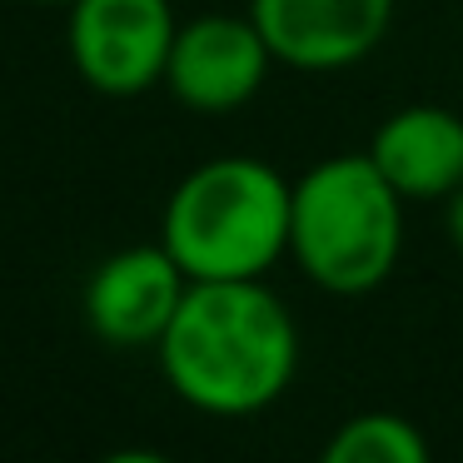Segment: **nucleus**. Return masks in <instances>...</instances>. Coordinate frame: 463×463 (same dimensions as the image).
<instances>
[{
	"label": "nucleus",
	"mask_w": 463,
	"mask_h": 463,
	"mask_svg": "<svg viewBox=\"0 0 463 463\" xmlns=\"http://www.w3.org/2000/svg\"><path fill=\"white\" fill-rule=\"evenodd\" d=\"M155 359L180 403L250 419L294 389L299 324L264 279H190Z\"/></svg>",
	"instance_id": "f257e3e1"
},
{
	"label": "nucleus",
	"mask_w": 463,
	"mask_h": 463,
	"mask_svg": "<svg viewBox=\"0 0 463 463\" xmlns=\"http://www.w3.org/2000/svg\"><path fill=\"white\" fill-rule=\"evenodd\" d=\"M403 204L369 150L329 155L289 190V260L339 299L379 289L403 254Z\"/></svg>",
	"instance_id": "f03ea898"
},
{
	"label": "nucleus",
	"mask_w": 463,
	"mask_h": 463,
	"mask_svg": "<svg viewBox=\"0 0 463 463\" xmlns=\"http://www.w3.org/2000/svg\"><path fill=\"white\" fill-rule=\"evenodd\" d=\"M289 190L254 155L204 160L165 200L160 244L190 279H264L289 260Z\"/></svg>",
	"instance_id": "7ed1b4c3"
},
{
	"label": "nucleus",
	"mask_w": 463,
	"mask_h": 463,
	"mask_svg": "<svg viewBox=\"0 0 463 463\" xmlns=\"http://www.w3.org/2000/svg\"><path fill=\"white\" fill-rule=\"evenodd\" d=\"M175 5L170 0H71V65L100 95H145L165 85L175 45Z\"/></svg>",
	"instance_id": "20e7f679"
},
{
	"label": "nucleus",
	"mask_w": 463,
	"mask_h": 463,
	"mask_svg": "<svg viewBox=\"0 0 463 463\" xmlns=\"http://www.w3.org/2000/svg\"><path fill=\"white\" fill-rule=\"evenodd\" d=\"M274 51L260 35V25L230 11H210L180 21L165 65V90L194 115H234L264 90L274 71Z\"/></svg>",
	"instance_id": "39448f33"
},
{
	"label": "nucleus",
	"mask_w": 463,
	"mask_h": 463,
	"mask_svg": "<svg viewBox=\"0 0 463 463\" xmlns=\"http://www.w3.org/2000/svg\"><path fill=\"white\" fill-rule=\"evenodd\" d=\"M190 274L160 240L115 250L85 279V324L110 349H155L180 309Z\"/></svg>",
	"instance_id": "423d86ee"
},
{
	"label": "nucleus",
	"mask_w": 463,
	"mask_h": 463,
	"mask_svg": "<svg viewBox=\"0 0 463 463\" xmlns=\"http://www.w3.org/2000/svg\"><path fill=\"white\" fill-rule=\"evenodd\" d=\"M250 21L279 65L299 75H334L383 45L393 0H250Z\"/></svg>",
	"instance_id": "0eeeda50"
},
{
	"label": "nucleus",
	"mask_w": 463,
	"mask_h": 463,
	"mask_svg": "<svg viewBox=\"0 0 463 463\" xmlns=\"http://www.w3.org/2000/svg\"><path fill=\"white\" fill-rule=\"evenodd\" d=\"M364 150L409 204H443L463 184V115L443 105H403L383 115Z\"/></svg>",
	"instance_id": "6e6552de"
},
{
	"label": "nucleus",
	"mask_w": 463,
	"mask_h": 463,
	"mask_svg": "<svg viewBox=\"0 0 463 463\" xmlns=\"http://www.w3.org/2000/svg\"><path fill=\"white\" fill-rule=\"evenodd\" d=\"M429 439L409 413L369 409L324 439V463H429Z\"/></svg>",
	"instance_id": "1a4fd4ad"
},
{
	"label": "nucleus",
	"mask_w": 463,
	"mask_h": 463,
	"mask_svg": "<svg viewBox=\"0 0 463 463\" xmlns=\"http://www.w3.org/2000/svg\"><path fill=\"white\" fill-rule=\"evenodd\" d=\"M443 234L453 240V250L463 254V184L443 200Z\"/></svg>",
	"instance_id": "9d476101"
},
{
	"label": "nucleus",
	"mask_w": 463,
	"mask_h": 463,
	"mask_svg": "<svg viewBox=\"0 0 463 463\" xmlns=\"http://www.w3.org/2000/svg\"><path fill=\"white\" fill-rule=\"evenodd\" d=\"M41 5H71V0H41Z\"/></svg>",
	"instance_id": "9b49d317"
}]
</instances>
